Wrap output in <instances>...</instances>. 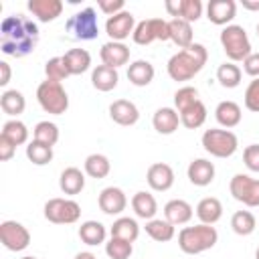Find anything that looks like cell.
Instances as JSON below:
<instances>
[{"label": "cell", "mask_w": 259, "mask_h": 259, "mask_svg": "<svg viewBox=\"0 0 259 259\" xmlns=\"http://www.w3.org/2000/svg\"><path fill=\"white\" fill-rule=\"evenodd\" d=\"M0 136L8 138L14 146H22L28 142V127L20 119H8V121H4Z\"/></svg>", "instance_id": "38"}, {"label": "cell", "mask_w": 259, "mask_h": 259, "mask_svg": "<svg viewBox=\"0 0 259 259\" xmlns=\"http://www.w3.org/2000/svg\"><path fill=\"white\" fill-rule=\"evenodd\" d=\"M73 259H97V257H95L91 251H81V253H77Z\"/></svg>", "instance_id": "53"}, {"label": "cell", "mask_w": 259, "mask_h": 259, "mask_svg": "<svg viewBox=\"0 0 259 259\" xmlns=\"http://www.w3.org/2000/svg\"><path fill=\"white\" fill-rule=\"evenodd\" d=\"M237 14L235 0H210L206 4V18L217 26H229Z\"/></svg>", "instance_id": "15"}, {"label": "cell", "mask_w": 259, "mask_h": 259, "mask_svg": "<svg viewBox=\"0 0 259 259\" xmlns=\"http://www.w3.org/2000/svg\"><path fill=\"white\" fill-rule=\"evenodd\" d=\"M136 45H152L154 40H170V28H168V20L164 18H146L140 20L134 28L132 34Z\"/></svg>", "instance_id": "10"}, {"label": "cell", "mask_w": 259, "mask_h": 259, "mask_svg": "<svg viewBox=\"0 0 259 259\" xmlns=\"http://www.w3.org/2000/svg\"><path fill=\"white\" fill-rule=\"evenodd\" d=\"M198 99H200V97H198V89L192 87V85H184V87H180V89L174 93V109L180 113V111H184L186 107L194 105Z\"/></svg>", "instance_id": "42"}, {"label": "cell", "mask_w": 259, "mask_h": 259, "mask_svg": "<svg viewBox=\"0 0 259 259\" xmlns=\"http://www.w3.org/2000/svg\"><path fill=\"white\" fill-rule=\"evenodd\" d=\"M45 75H47V79L49 81H65L67 77H71L69 75V71H67V65H65V61H63V57H53V59H49L47 63H45Z\"/></svg>", "instance_id": "43"}, {"label": "cell", "mask_w": 259, "mask_h": 259, "mask_svg": "<svg viewBox=\"0 0 259 259\" xmlns=\"http://www.w3.org/2000/svg\"><path fill=\"white\" fill-rule=\"evenodd\" d=\"M241 6L245 8V10H259V0H241Z\"/></svg>", "instance_id": "52"}, {"label": "cell", "mask_w": 259, "mask_h": 259, "mask_svg": "<svg viewBox=\"0 0 259 259\" xmlns=\"http://www.w3.org/2000/svg\"><path fill=\"white\" fill-rule=\"evenodd\" d=\"M45 219L55 225H73L81 219V204L73 198H49L45 202Z\"/></svg>", "instance_id": "8"}, {"label": "cell", "mask_w": 259, "mask_h": 259, "mask_svg": "<svg viewBox=\"0 0 259 259\" xmlns=\"http://www.w3.org/2000/svg\"><path fill=\"white\" fill-rule=\"evenodd\" d=\"M32 136H34L32 140H36V142H42L47 146H55L59 142V127H57V123H53L49 119H42L34 125Z\"/></svg>", "instance_id": "40"}, {"label": "cell", "mask_w": 259, "mask_h": 259, "mask_svg": "<svg viewBox=\"0 0 259 259\" xmlns=\"http://www.w3.org/2000/svg\"><path fill=\"white\" fill-rule=\"evenodd\" d=\"M0 107L6 115H10L12 119H18V115L26 109V99L18 89H6L0 95Z\"/></svg>", "instance_id": "32"}, {"label": "cell", "mask_w": 259, "mask_h": 259, "mask_svg": "<svg viewBox=\"0 0 259 259\" xmlns=\"http://www.w3.org/2000/svg\"><path fill=\"white\" fill-rule=\"evenodd\" d=\"M117 81H119V73L117 69L113 67H107V65H97L93 71H91V85L97 89V91H111L117 87Z\"/></svg>", "instance_id": "25"}, {"label": "cell", "mask_w": 259, "mask_h": 259, "mask_svg": "<svg viewBox=\"0 0 259 259\" xmlns=\"http://www.w3.org/2000/svg\"><path fill=\"white\" fill-rule=\"evenodd\" d=\"M0 243L8 251L18 253L30 245V233L18 221H2L0 223Z\"/></svg>", "instance_id": "11"}, {"label": "cell", "mask_w": 259, "mask_h": 259, "mask_svg": "<svg viewBox=\"0 0 259 259\" xmlns=\"http://www.w3.org/2000/svg\"><path fill=\"white\" fill-rule=\"evenodd\" d=\"M221 47L231 63H241L245 61L253 51H251V40L247 36V30L241 24H229L221 30Z\"/></svg>", "instance_id": "4"}, {"label": "cell", "mask_w": 259, "mask_h": 259, "mask_svg": "<svg viewBox=\"0 0 259 259\" xmlns=\"http://www.w3.org/2000/svg\"><path fill=\"white\" fill-rule=\"evenodd\" d=\"M146 180H148V186L156 192H166L172 188L174 184V170L170 164L166 162H154L148 172H146Z\"/></svg>", "instance_id": "13"}, {"label": "cell", "mask_w": 259, "mask_h": 259, "mask_svg": "<svg viewBox=\"0 0 259 259\" xmlns=\"http://www.w3.org/2000/svg\"><path fill=\"white\" fill-rule=\"evenodd\" d=\"M241 79H243V71H241L239 65H235V63H231V61L219 65V69H217V81H219L225 89H235V87H239Z\"/></svg>", "instance_id": "36"}, {"label": "cell", "mask_w": 259, "mask_h": 259, "mask_svg": "<svg viewBox=\"0 0 259 259\" xmlns=\"http://www.w3.org/2000/svg\"><path fill=\"white\" fill-rule=\"evenodd\" d=\"M99 57H101V65L117 69L121 65H127V61H130V47L123 45V42H117V40H107L101 47Z\"/></svg>", "instance_id": "18"}, {"label": "cell", "mask_w": 259, "mask_h": 259, "mask_svg": "<svg viewBox=\"0 0 259 259\" xmlns=\"http://www.w3.org/2000/svg\"><path fill=\"white\" fill-rule=\"evenodd\" d=\"M229 192L235 200L243 202L249 208L259 206V178H253L249 174H235L229 182Z\"/></svg>", "instance_id": "9"}, {"label": "cell", "mask_w": 259, "mask_h": 259, "mask_svg": "<svg viewBox=\"0 0 259 259\" xmlns=\"http://www.w3.org/2000/svg\"><path fill=\"white\" fill-rule=\"evenodd\" d=\"M208 61V51L200 42H192L186 49H180L168 59L166 71L172 81H190L194 75L202 71Z\"/></svg>", "instance_id": "2"}, {"label": "cell", "mask_w": 259, "mask_h": 259, "mask_svg": "<svg viewBox=\"0 0 259 259\" xmlns=\"http://www.w3.org/2000/svg\"><path fill=\"white\" fill-rule=\"evenodd\" d=\"M22 259H36V257H32V255H26V257H22Z\"/></svg>", "instance_id": "55"}, {"label": "cell", "mask_w": 259, "mask_h": 259, "mask_svg": "<svg viewBox=\"0 0 259 259\" xmlns=\"http://www.w3.org/2000/svg\"><path fill=\"white\" fill-rule=\"evenodd\" d=\"M14 154H16V146H14L8 138L0 136V160H2V162H8Z\"/></svg>", "instance_id": "49"}, {"label": "cell", "mask_w": 259, "mask_h": 259, "mask_svg": "<svg viewBox=\"0 0 259 259\" xmlns=\"http://www.w3.org/2000/svg\"><path fill=\"white\" fill-rule=\"evenodd\" d=\"M83 170H85L87 176H91L95 180H101L111 172V162L105 154H89L83 162Z\"/></svg>", "instance_id": "34"}, {"label": "cell", "mask_w": 259, "mask_h": 259, "mask_svg": "<svg viewBox=\"0 0 259 259\" xmlns=\"http://www.w3.org/2000/svg\"><path fill=\"white\" fill-rule=\"evenodd\" d=\"M132 251H134L132 243L117 237H109V241L105 243V253L109 259H130Z\"/></svg>", "instance_id": "41"}, {"label": "cell", "mask_w": 259, "mask_h": 259, "mask_svg": "<svg viewBox=\"0 0 259 259\" xmlns=\"http://www.w3.org/2000/svg\"><path fill=\"white\" fill-rule=\"evenodd\" d=\"M63 61L67 65L69 75H81V73L89 71V67H91V55L85 49H69L63 55Z\"/></svg>", "instance_id": "30"}, {"label": "cell", "mask_w": 259, "mask_h": 259, "mask_svg": "<svg viewBox=\"0 0 259 259\" xmlns=\"http://www.w3.org/2000/svg\"><path fill=\"white\" fill-rule=\"evenodd\" d=\"M26 8L36 16L38 22H53L63 14L65 4L61 0H28Z\"/></svg>", "instance_id": "17"}, {"label": "cell", "mask_w": 259, "mask_h": 259, "mask_svg": "<svg viewBox=\"0 0 259 259\" xmlns=\"http://www.w3.org/2000/svg\"><path fill=\"white\" fill-rule=\"evenodd\" d=\"M136 18L130 10H121L119 14H113L105 20V34L109 36V40H117L123 42L130 34H134L136 28Z\"/></svg>", "instance_id": "12"}, {"label": "cell", "mask_w": 259, "mask_h": 259, "mask_svg": "<svg viewBox=\"0 0 259 259\" xmlns=\"http://www.w3.org/2000/svg\"><path fill=\"white\" fill-rule=\"evenodd\" d=\"M257 36H259V22H257Z\"/></svg>", "instance_id": "56"}, {"label": "cell", "mask_w": 259, "mask_h": 259, "mask_svg": "<svg viewBox=\"0 0 259 259\" xmlns=\"http://www.w3.org/2000/svg\"><path fill=\"white\" fill-rule=\"evenodd\" d=\"M219 241V233L212 225H194V227H184L178 233V247L186 255H198L208 249H212Z\"/></svg>", "instance_id": "3"}, {"label": "cell", "mask_w": 259, "mask_h": 259, "mask_svg": "<svg viewBox=\"0 0 259 259\" xmlns=\"http://www.w3.org/2000/svg\"><path fill=\"white\" fill-rule=\"evenodd\" d=\"M243 162L251 172H259V144H249L243 150Z\"/></svg>", "instance_id": "46"}, {"label": "cell", "mask_w": 259, "mask_h": 259, "mask_svg": "<svg viewBox=\"0 0 259 259\" xmlns=\"http://www.w3.org/2000/svg\"><path fill=\"white\" fill-rule=\"evenodd\" d=\"M200 144H202L204 152L214 156V158H231L239 148L237 136L231 130H225V127L206 130L200 138Z\"/></svg>", "instance_id": "6"}, {"label": "cell", "mask_w": 259, "mask_h": 259, "mask_svg": "<svg viewBox=\"0 0 259 259\" xmlns=\"http://www.w3.org/2000/svg\"><path fill=\"white\" fill-rule=\"evenodd\" d=\"M214 117L219 121L221 127L225 130H231L235 125L241 123V117H243V111H241V105L231 101V99H225L221 101L217 107H214Z\"/></svg>", "instance_id": "22"}, {"label": "cell", "mask_w": 259, "mask_h": 259, "mask_svg": "<svg viewBox=\"0 0 259 259\" xmlns=\"http://www.w3.org/2000/svg\"><path fill=\"white\" fill-rule=\"evenodd\" d=\"M231 229L241 237H249L257 229V219L251 210H237L231 217Z\"/></svg>", "instance_id": "37"}, {"label": "cell", "mask_w": 259, "mask_h": 259, "mask_svg": "<svg viewBox=\"0 0 259 259\" xmlns=\"http://www.w3.org/2000/svg\"><path fill=\"white\" fill-rule=\"evenodd\" d=\"M206 105L198 99L194 105L186 107L184 111H180V123L186 127V130H198L204 121H206Z\"/></svg>", "instance_id": "35"}, {"label": "cell", "mask_w": 259, "mask_h": 259, "mask_svg": "<svg viewBox=\"0 0 259 259\" xmlns=\"http://www.w3.org/2000/svg\"><path fill=\"white\" fill-rule=\"evenodd\" d=\"M79 239H81L85 245H89V247H97V245L105 243V239H107V229H105V225L99 223V221H85V223H81V227H79Z\"/></svg>", "instance_id": "29"}, {"label": "cell", "mask_w": 259, "mask_h": 259, "mask_svg": "<svg viewBox=\"0 0 259 259\" xmlns=\"http://www.w3.org/2000/svg\"><path fill=\"white\" fill-rule=\"evenodd\" d=\"M38 26L24 14H10L0 24V51L4 55L22 59L36 49Z\"/></svg>", "instance_id": "1"}, {"label": "cell", "mask_w": 259, "mask_h": 259, "mask_svg": "<svg viewBox=\"0 0 259 259\" xmlns=\"http://www.w3.org/2000/svg\"><path fill=\"white\" fill-rule=\"evenodd\" d=\"M132 208L136 212V217L144 219V221H152L156 219V212H158V202L154 198L152 192H146V190H140L132 196Z\"/></svg>", "instance_id": "27"}, {"label": "cell", "mask_w": 259, "mask_h": 259, "mask_svg": "<svg viewBox=\"0 0 259 259\" xmlns=\"http://www.w3.org/2000/svg\"><path fill=\"white\" fill-rule=\"evenodd\" d=\"M243 101H245V107L253 113H259V79H253L247 89H245V95H243Z\"/></svg>", "instance_id": "45"}, {"label": "cell", "mask_w": 259, "mask_h": 259, "mask_svg": "<svg viewBox=\"0 0 259 259\" xmlns=\"http://www.w3.org/2000/svg\"><path fill=\"white\" fill-rule=\"evenodd\" d=\"M26 158L34 164V166H47L53 160V146H47L42 142H28L26 144Z\"/></svg>", "instance_id": "39"}, {"label": "cell", "mask_w": 259, "mask_h": 259, "mask_svg": "<svg viewBox=\"0 0 259 259\" xmlns=\"http://www.w3.org/2000/svg\"><path fill=\"white\" fill-rule=\"evenodd\" d=\"M65 30L69 32L71 38L75 40H93L99 36V22H97V12L91 6L81 8L73 16H69Z\"/></svg>", "instance_id": "7"}, {"label": "cell", "mask_w": 259, "mask_h": 259, "mask_svg": "<svg viewBox=\"0 0 259 259\" xmlns=\"http://www.w3.org/2000/svg\"><path fill=\"white\" fill-rule=\"evenodd\" d=\"M168 28H170V40L178 49H186L194 42V32H192L190 22H186L182 18H172V20H168Z\"/></svg>", "instance_id": "28"}, {"label": "cell", "mask_w": 259, "mask_h": 259, "mask_svg": "<svg viewBox=\"0 0 259 259\" xmlns=\"http://www.w3.org/2000/svg\"><path fill=\"white\" fill-rule=\"evenodd\" d=\"M97 8L109 18V16L119 14L121 10H125V2L123 0H99L97 2Z\"/></svg>", "instance_id": "47"}, {"label": "cell", "mask_w": 259, "mask_h": 259, "mask_svg": "<svg viewBox=\"0 0 259 259\" xmlns=\"http://www.w3.org/2000/svg\"><path fill=\"white\" fill-rule=\"evenodd\" d=\"M10 75H12L10 65H8L6 61H0V85H2V87H6V85L10 83Z\"/></svg>", "instance_id": "51"}, {"label": "cell", "mask_w": 259, "mask_h": 259, "mask_svg": "<svg viewBox=\"0 0 259 259\" xmlns=\"http://www.w3.org/2000/svg\"><path fill=\"white\" fill-rule=\"evenodd\" d=\"M243 71L253 77V79H259V53H251L245 61H243Z\"/></svg>", "instance_id": "48"}, {"label": "cell", "mask_w": 259, "mask_h": 259, "mask_svg": "<svg viewBox=\"0 0 259 259\" xmlns=\"http://www.w3.org/2000/svg\"><path fill=\"white\" fill-rule=\"evenodd\" d=\"M180 6H182V12H180V18L186 20V22H196L200 16H202V2L200 0H180Z\"/></svg>", "instance_id": "44"}, {"label": "cell", "mask_w": 259, "mask_h": 259, "mask_svg": "<svg viewBox=\"0 0 259 259\" xmlns=\"http://www.w3.org/2000/svg\"><path fill=\"white\" fill-rule=\"evenodd\" d=\"M186 176L194 186H208L214 180V164L206 158H194L186 168Z\"/></svg>", "instance_id": "19"}, {"label": "cell", "mask_w": 259, "mask_h": 259, "mask_svg": "<svg viewBox=\"0 0 259 259\" xmlns=\"http://www.w3.org/2000/svg\"><path fill=\"white\" fill-rule=\"evenodd\" d=\"M138 235H140V225L132 217H117L113 221V225L109 227V237H117V239H123L130 243H134L138 239Z\"/></svg>", "instance_id": "31"}, {"label": "cell", "mask_w": 259, "mask_h": 259, "mask_svg": "<svg viewBox=\"0 0 259 259\" xmlns=\"http://www.w3.org/2000/svg\"><path fill=\"white\" fill-rule=\"evenodd\" d=\"M164 8L170 16L174 18H180V12H182V6H180V0H166L164 2Z\"/></svg>", "instance_id": "50"}, {"label": "cell", "mask_w": 259, "mask_h": 259, "mask_svg": "<svg viewBox=\"0 0 259 259\" xmlns=\"http://www.w3.org/2000/svg\"><path fill=\"white\" fill-rule=\"evenodd\" d=\"M146 233L150 239L158 241V243H168L174 239L176 235V227L172 223H168L166 219H152V221H146Z\"/></svg>", "instance_id": "33"}, {"label": "cell", "mask_w": 259, "mask_h": 259, "mask_svg": "<svg viewBox=\"0 0 259 259\" xmlns=\"http://www.w3.org/2000/svg\"><path fill=\"white\" fill-rule=\"evenodd\" d=\"M36 101L42 107L45 113L51 115H63L69 109V95L59 81H49L45 79L36 87Z\"/></svg>", "instance_id": "5"}, {"label": "cell", "mask_w": 259, "mask_h": 259, "mask_svg": "<svg viewBox=\"0 0 259 259\" xmlns=\"http://www.w3.org/2000/svg\"><path fill=\"white\" fill-rule=\"evenodd\" d=\"M192 214H194L192 204L186 202V200H182V198H172V200H168L164 204V219L168 223H172L174 227L190 223Z\"/></svg>", "instance_id": "20"}, {"label": "cell", "mask_w": 259, "mask_h": 259, "mask_svg": "<svg viewBox=\"0 0 259 259\" xmlns=\"http://www.w3.org/2000/svg\"><path fill=\"white\" fill-rule=\"evenodd\" d=\"M255 259H259V247H257V251H255Z\"/></svg>", "instance_id": "54"}, {"label": "cell", "mask_w": 259, "mask_h": 259, "mask_svg": "<svg viewBox=\"0 0 259 259\" xmlns=\"http://www.w3.org/2000/svg\"><path fill=\"white\" fill-rule=\"evenodd\" d=\"M109 117H111L117 125L127 127V125L138 123V119H140V109H138V105H136L134 101H130V99H115V101L109 105Z\"/></svg>", "instance_id": "16"}, {"label": "cell", "mask_w": 259, "mask_h": 259, "mask_svg": "<svg viewBox=\"0 0 259 259\" xmlns=\"http://www.w3.org/2000/svg\"><path fill=\"white\" fill-rule=\"evenodd\" d=\"M59 188L67 194V196H75L79 194L83 188H85V174L75 168V166H69L61 172L59 176Z\"/></svg>", "instance_id": "26"}, {"label": "cell", "mask_w": 259, "mask_h": 259, "mask_svg": "<svg viewBox=\"0 0 259 259\" xmlns=\"http://www.w3.org/2000/svg\"><path fill=\"white\" fill-rule=\"evenodd\" d=\"M196 217L202 225H214L223 217V202L217 196H204L196 204Z\"/></svg>", "instance_id": "24"}, {"label": "cell", "mask_w": 259, "mask_h": 259, "mask_svg": "<svg viewBox=\"0 0 259 259\" xmlns=\"http://www.w3.org/2000/svg\"><path fill=\"white\" fill-rule=\"evenodd\" d=\"M152 125L158 134L170 136L180 125V113L174 107H160V109H156V113L152 117Z\"/></svg>", "instance_id": "21"}, {"label": "cell", "mask_w": 259, "mask_h": 259, "mask_svg": "<svg viewBox=\"0 0 259 259\" xmlns=\"http://www.w3.org/2000/svg\"><path fill=\"white\" fill-rule=\"evenodd\" d=\"M154 75H156V69H154V65H152L150 61H146V59H138V61L130 63V67H127V79H130V83L136 85V87H146V85H150V83L154 81Z\"/></svg>", "instance_id": "23"}, {"label": "cell", "mask_w": 259, "mask_h": 259, "mask_svg": "<svg viewBox=\"0 0 259 259\" xmlns=\"http://www.w3.org/2000/svg\"><path fill=\"white\" fill-rule=\"evenodd\" d=\"M97 204H99L101 212H105V214H111V217L113 214H121L125 210V206H127V196H125V192L121 188L107 186V188H103L99 192Z\"/></svg>", "instance_id": "14"}]
</instances>
